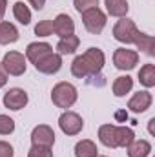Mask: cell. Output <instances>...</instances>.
Wrapping results in <instances>:
<instances>
[{
	"mask_svg": "<svg viewBox=\"0 0 155 157\" xmlns=\"http://www.w3.org/2000/svg\"><path fill=\"white\" fill-rule=\"evenodd\" d=\"M13 17H15V20H18L22 26H28L29 22H31V9L28 7V4H24V2H15L13 4Z\"/></svg>",
	"mask_w": 155,
	"mask_h": 157,
	"instance_id": "7402d4cb",
	"label": "cell"
},
{
	"mask_svg": "<svg viewBox=\"0 0 155 157\" xmlns=\"http://www.w3.org/2000/svg\"><path fill=\"white\" fill-rule=\"evenodd\" d=\"M99 141L106 148H117V124H102L99 128Z\"/></svg>",
	"mask_w": 155,
	"mask_h": 157,
	"instance_id": "9a60e30c",
	"label": "cell"
},
{
	"mask_svg": "<svg viewBox=\"0 0 155 157\" xmlns=\"http://www.w3.org/2000/svg\"><path fill=\"white\" fill-rule=\"evenodd\" d=\"M135 139V132L128 126H117V148H128Z\"/></svg>",
	"mask_w": 155,
	"mask_h": 157,
	"instance_id": "603a6c76",
	"label": "cell"
},
{
	"mask_svg": "<svg viewBox=\"0 0 155 157\" xmlns=\"http://www.w3.org/2000/svg\"><path fill=\"white\" fill-rule=\"evenodd\" d=\"M33 66H35L37 71L44 73V75H55L62 68V55H59V53L53 51V53L46 55L44 59H40L39 62H35Z\"/></svg>",
	"mask_w": 155,
	"mask_h": 157,
	"instance_id": "30bf717a",
	"label": "cell"
},
{
	"mask_svg": "<svg viewBox=\"0 0 155 157\" xmlns=\"http://www.w3.org/2000/svg\"><path fill=\"white\" fill-rule=\"evenodd\" d=\"M80 57H82V60H84L88 77L99 75V73L102 71L104 64H106V57H104L102 49H99V48H89V49H86Z\"/></svg>",
	"mask_w": 155,
	"mask_h": 157,
	"instance_id": "277c9868",
	"label": "cell"
},
{
	"mask_svg": "<svg viewBox=\"0 0 155 157\" xmlns=\"http://www.w3.org/2000/svg\"><path fill=\"white\" fill-rule=\"evenodd\" d=\"M131 88H133V78L130 77V75H120V77H117L115 80H113V84H112V91H113L115 97H124V95H128V93L131 91Z\"/></svg>",
	"mask_w": 155,
	"mask_h": 157,
	"instance_id": "ac0fdd59",
	"label": "cell"
},
{
	"mask_svg": "<svg viewBox=\"0 0 155 157\" xmlns=\"http://www.w3.org/2000/svg\"><path fill=\"white\" fill-rule=\"evenodd\" d=\"M97 157H108V155H97Z\"/></svg>",
	"mask_w": 155,
	"mask_h": 157,
	"instance_id": "d590c367",
	"label": "cell"
},
{
	"mask_svg": "<svg viewBox=\"0 0 155 157\" xmlns=\"http://www.w3.org/2000/svg\"><path fill=\"white\" fill-rule=\"evenodd\" d=\"M78 44H80V39L77 35H70L66 39H60L57 44V53L59 55H73L78 49Z\"/></svg>",
	"mask_w": 155,
	"mask_h": 157,
	"instance_id": "d6986e66",
	"label": "cell"
},
{
	"mask_svg": "<svg viewBox=\"0 0 155 157\" xmlns=\"http://www.w3.org/2000/svg\"><path fill=\"white\" fill-rule=\"evenodd\" d=\"M6 9H7V0H0V22L4 20V15H6Z\"/></svg>",
	"mask_w": 155,
	"mask_h": 157,
	"instance_id": "d6a6232c",
	"label": "cell"
},
{
	"mask_svg": "<svg viewBox=\"0 0 155 157\" xmlns=\"http://www.w3.org/2000/svg\"><path fill=\"white\" fill-rule=\"evenodd\" d=\"M78 99V91L77 88L71 84V82H59L53 86L51 90V101L57 108H62V110H68L71 108Z\"/></svg>",
	"mask_w": 155,
	"mask_h": 157,
	"instance_id": "6da1fadb",
	"label": "cell"
},
{
	"mask_svg": "<svg viewBox=\"0 0 155 157\" xmlns=\"http://www.w3.org/2000/svg\"><path fill=\"white\" fill-rule=\"evenodd\" d=\"M139 82L144 88H153L155 86V64H144L139 70Z\"/></svg>",
	"mask_w": 155,
	"mask_h": 157,
	"instance_id": "cb8c5ba5",
	"label": "cell"
},
{
	"mask_svg": "<svg viewBox=\"0 0 155 157\" xmlns=\"http://www.w3.org/2000/svg\"><path fill=\"white\" fill-rule=\"evenodd\" d=\"M53 33L59 39H66L70 35H75V22L70 15L66 13H59L53 18Z\"/></svg>",
	"mask_w": 155,
	"mask_h": 157,
	"instance_id": "8fae6325",
	"label": "cell"
},
{
	"mask_svg": "<svg viewBox=\"0 0 155 157\" xmlns=\"http://www.w3.org/2000/svg\"><path fill=\"white\" fill-rule=\"evenodd\" d=\"M128 157H148L152 154V144L146 139H133V143L126 148Z\"/></svg>",
	"mask_w": 155,
	"mask_h": 157,
	"instance_id": "2e32d148",
	"label": "cell"
},
{
	"mask_svg": "<svg viewBox=\"0 0 155 157\" xmlns=\"http://www.w3.org/2000/svg\"><path fill=\"white\" fill-rule=\"evenodd\" d=\"M0 64L6 70V73L11 75V77H20L28 70V59L20 51H7Z\"/></svg>",
	"mask_w": 155,
	"mask_h": 157,
	"instance_id": "3957f363",
	"label": "cell"
},
{
	"mask_svg": "<svg viewBox=\"0 0 155 157\" xmlns=\"http://www.w3.org/2000/svg\"><path fill=\"white\" fill-rule=\"evenodd\" d=\"M49 53H53V46L47 44V42H31V44H28V48H26V59H28L31 64L39 62L40 59H44V57L49 55Z\"/></svg>",
	"mask_w": 155,
	"mask_h": 157,
	"instance_id": "4fadbf2b",
	"label": "cell"
},
{
	"mask_svg": "<svg viewBox=\"0 0 155 157\" xmlns=\"http://www.w3.org/2000/svg\"><path fill=\"white\" fill-rule=\"evenodd\" d=\"M15 132V121L9 115L0 113V135H11Z\"/></svg>",
	"mask_w": 155,
	"mask_h": 157,
	"instance_id": "4316f807",
	"label": "cell"
},
{
	"mask_svg": "<svg viewBox=\"0 0 155 157\" xmlns=\"http://www.w3.org/2000/svg\"><path fill=\"white\" fill-rule=\"evenodd\" d=\"M2 102H4V106L7 110L18 112V110H22V108L28 106L29 97H28V91L22 90V88H9L4 93V97H2Z\"/></svg>",
	"mask_w": 155,
	"mask_h": 157,
	"instance_id": "8992f818",
	"label": "cell"
},
{
	"mask_svg": "<svg viewBox=\"0 0 155 157\" xmlns=\"http://www.w3.org/2000/svg\"><path fill=\"white\" fill-rule=\"evenodd\" d=\"M28 4H29L33 9L40 11V9H44V6H46V0H28Z\"/></svg>",
	"mask_w": 155,
	"mask_h": 157,
	"instance_id": "4dcf8cb0",
	"label": "cell"
},
{
	"mask_svg": "<svg viewBox=\"0 0 155 157\" xmlns=\"http://www.w3.org/2000/svg\"><path fill=\"white\" fill-rule=\"evenodd\" d=\"M99 148L91 139H82L75 144V157H97Z\"/></svg>",
	"mask_w": 155,
	"mask_h": 157,
	"instance_id": "ffe728a7",
	"label": "cell"
},
{
	"mask_svg": "<svg viewBox=\"0 0 155 157\" xmlns=\"http://www.w3.org/2000/svg\"><path fill=\"white\" fill-rule=\"evenodd\" d=\"M71 75L77 77V78L88 77V71H86V66H84V60H82L80 55H77V57L73 59V62H71Z\"/></svg>",
	"mask_w": 155,
	"mask_h": 157,
	"instance_id": "d4e9b609",
	"label": "cell"
},
{
	"mask_svg": "<svg viewBox=\"0 0 155 157\" xmlns=\"http://www.w3.org/2000/svg\"><path fill=\"white\" fill-rule=\"evenodd\" d=\"M148 132H150L152 135H155V117H152L148 121Z\"/></svg>",
	"mask_w": 155,
	"mask_h": 157,
	"instance_id": "836d02e7",
	"label": "cell"
},
{
	"mask_svg": "<svg viewBox=\"0 0 155 157\" xmlns=\"http://www.w3.org/2000/svg\"><path fill=\"white\" fill-rule=\"evenodd\" d=\"M73 6L78 13H84L86 9H91V7H97L99 6V0H73Z\"/></svg>",
	"mask_w": 155,
	"mask_h": 157,
	"instance_id": "f1b7e54d",
	"label": "cell"
},
{
	"mask_svg": "<svg viewBox=\"0 0 155 157\" xmlns=\"http://www.w3.org/2000/svg\"><path fill=\"white\" fill-rule=\"evenodd\" d=\"M13 155H15V148L7 141H0V157H13Z\"/></svg>",
	"mask_w": 155,
	"mask_h": 157,
	"instance_id": "f546056e",
	"label": "cell"
},
{
	"mask_svg": "<svg viewBox=\"0 0 155 157\" xmlns=\"http://www.w3.org/2000/svg\"><path fill=\"white\" fill-rule=\"evenodd\" d=\"M82 17V24L84 28L91 33V35H99L104 31L106 24H108V17L106 13L97 6V7H91V9H86L84 13H80Z\"/></svg>",
	"mask_w": 155,
	"mask_h": 157,
	"instance_id": "7a4b0ae2",
	"label": "cell"
},
{
	"mask_svg": "<svg viewBox=\"0 0 155 157\" xmlns=\"http://www.w3.org/2000/svg\"><path fill=\"white\" fill-rule=\"evenodd\" d=\"M126 117H128L126 112H117V119H126Z\"/></svg>",
	"mask_w": 155,
	"mask_h": 157,
	"instance_id": "e575fe53",
	"label": "cell"
},
{
	"mask_svg": "<svg viewBox=\"0 0 155 157\" xmlns=\"http://www.w3.org/2000/svg\"><path fill=\"white\" fill-rule=\"evenodd\" d=\"M113 64L120 71H130L139 64V53L135 49L119 48V49L113 51Z\"/></svg>",
	"mask_w": 155,
	"mask_h": 157,
	"instance_id": "ba28073f",
	"label": "cell"
},
{
	"mask_svg": "<svg viewBox=\"0 0 155 157\" xmlns=\"http://www.w3.org/2000/svg\"><path fill=\"white\" fill-rule=\"evenodd\" d=\"M139 29H137V24L130 18H120L117 20L115 26H113V39L120 44H133L135 37H137Z\"/></svg>",
	"mask_w": 155,
	"mask_h": 157,
	"instance_id": "5b68a950",
	"label": "cell"
},
{
	"mask_svg": "<svg viewBox=\"0 0 155 157\" xmlns=\"http://www.w3.org/2000/svg\"><path fill=\"white\" fill-rule=\"evenodd\" d=\"M153 102V97L148 90H142V91H137L131 95V99L128 101V110L133 112V113H144Z\"/></svg>",
	"mask_w": 155,
	"mask_h": 157,
	"instance_id": "7c38bea8",
	"label": "cell"
},
{
	"mask_svg": "<svg viewBox=\"0 0 155 157\" xmlns=\"http://www.w3.org/2000/svg\"><path fill=\"white\" fill-rule=\"evenodd\" d=\"M31 144L33 146H46V148H53L55 144V132L51 126L47 124H39L33 128L31 132Z\"/></svg>",
	"mask_w": 155,
	"mask_h": 157,
	"instance_id": "9c48e42d",
	"label": "cell"
},
{
	"mask_svg": "<svg viewBox=\"0 0 155 157\" xmlns=\"http://www.w3.org/2000/svg\"><path fill=\"white\" fill-rule=\"evenodd\" d=\"M142 53H146L148 57H153L155 51H153V46H155V40L152 35H148V33H142V31H139L137 33V37H135V42H133Z\"/></svg>",
	"mask_w": 155,
	"mask_h": 157,
	"instance_id": "44dd1931",
	"label": "cell"
},
{
	"mask_svg": "<svg viewBox=\"0 0 155 157\" xmlns=\"http://www.w3.org/2000/svg\"><path fill=\"white\" fill-rule=\"evenodd\" d=\"M28 157H53V150L51 148H46V146H33L29 148Z\"/></svg>",
	"mask_w": 155,
	"mask_h": 157,
	"instance_id": "83f0119b",
	"label": "cell"
},
{
	"mask_svg": "<svg viewBox=\"0 0 155 157\" xmlns=\"http://www.w3.org/2000/svg\"><path fill=\"white\" fill-rule=\"evenodd\" d=\"M35 35H39V37H51L53 35V20H49V18L40 20L39 24L35 26Z\"/></svg>",
	"mask_w": 155,
	"mask_h": 157,
	"instance_id": "484cf974",
	"label": "cell"
},
{
	"mask_svg": "<svg viewBox=\"0 0 155 157\" xmlns=\"http://www.w3.org/2000/svg\"><path fill=\"white\" fill-rule=\"evenodd\" d=\"M7 77H9V75L6 73V70H4L2 64H0V88H4V86L7 84Z\"/></svg>",
	"mask_w": 155,
	"mask_h": 157,
	"instance_id": "1f68e13d",
	"label": "cell"
},
{
	"mask_svg": "<svg viewBox=\"0 0 155 157\" xmlns=\"http://www.w3.org/2000/svg\"><path fill=\"white\" fill-rule=\"evenodd\" d=\"M18 39H20V33H18L17 26L7 20H2L0 22V46L15 44Z\"/></svg>",
	"mask_w": 155,
	"mask_h": 157,
	"instance_id": "5bb4252c",
	"label": "cell"
},
{
	"mask_svg": "<svg viewBox=\"0 0 155 157\" xmlns=\"http://www.w3.org/2000/svg\"><path fill=\"white\" fill-rule=\"evenodd\" d=\"M106 4V11L108 15L117 17V18H124L130 11V4L128 0H104Z\"/></svg>",
	"mask_w": 155,
	"mask_h": 157,
	"instance_id": "e0dca14e",
	"label": "cell"
},
{
	"mask_svg": "<svg viewBox=\"0 0 155 157\" xmlns=\"http://www.w3.org/2000/svg\"><path fill=\"white\" fill-rule=\"evenodd\" d=\"M59 128L62 130V133L73 137V135H78V133L82 132V128H84V121H82V117H80L78 113L66 110V112L59 117Z\"/></svg>",
	"mask_w": 155,
	"mask_h": 157,
	"instance_id": "52a82bcc",
	"label": "cell"
}]
</instances>
